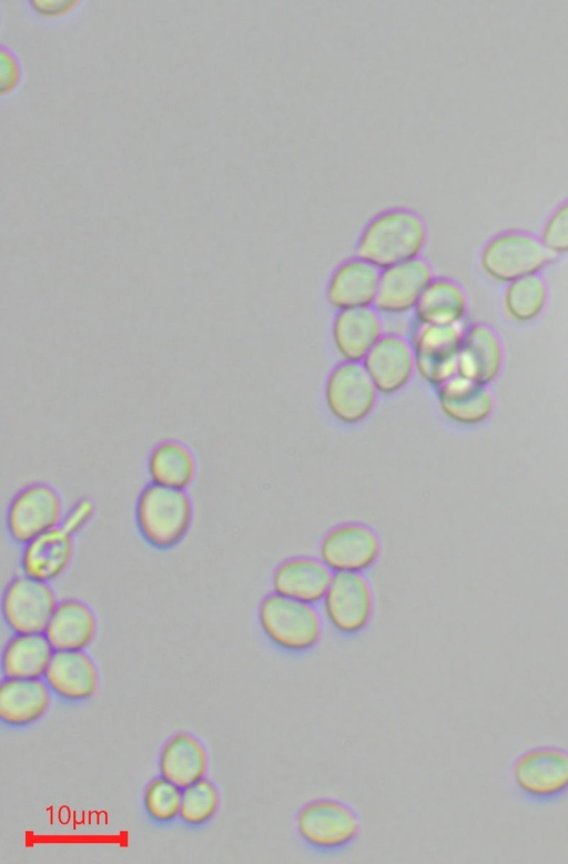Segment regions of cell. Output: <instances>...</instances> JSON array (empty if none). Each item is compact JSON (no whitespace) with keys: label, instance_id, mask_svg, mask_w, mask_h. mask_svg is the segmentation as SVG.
I'll return each mask as SVG.
<instances>
[{"label":"cell","instance_id":"1","mask_svg":"<svg viewBox=\"0 0 568 864\" xmlns=\"http://www.w3.org/2000/svg\"><path fill=\"white\" fill-rule=\"evenodd\" d=\"M426 241V224L417 213L390 209L365 225L356 243V256L382 271L420 257Z\"/></svg>","mask_w":568,"mask_h":864},{"label":"cell","instance_id":"2","mask_svg":"<svg viewBox=\"0 0 568 864\" xmlns=\"http://www.w3.org/2000/svg\"><path fill=\"white\" fill-rule=\"evenodd\" d=\"M139 535L150 547L168 551L189 535L194 520V505L187 490L146 485L134 507Z\"/></svg>","mask_w":568,"mask_h":864},{"label":"cell","instance_id":"3","mask_svg":"<svg viewBox=\"0 0 568 864\" xmlns=\"http://www.w3.org/2000/svg\"><path fill=\"white\" fill-rule=\"evenodd\" d=\"M257 616L265 637L284 651H307L323 633L322 617L314 604L275 592L261 601Z\"/></svg>","mask_w":568,"mask_h":864},{"label":"cell","instance_id":"4","mask_svg":"<svg viewBox=\"0 0 568 864\" xmlns=\"http://www.w3.org/2000/svg\"><path fill=\"white\" fill-rule=\"evenodd\" d=\"M64 510L62 497L53 486L43 481L27 484L12 496L7 506V533L13 542L23 546L60 526Z\"/></svg>","mask_w":568,"mask_h":864},{"label":"cell","instance_id":"5","mask_svg":"<svg viewBox=\"0 0 568 864\" xmlns=\"http://www.w3.org/2000/svg\"><path fill=\"white\" fill-rule=\"evenodd\" d=\"M463 336L459 325L414 322L408 340L416 374L435 388L457 375Z\"/></svg>","mask_w":568,"mask_h":864},{"label":"cell","instance_id":"6","mask_svg":"<svg viewBox=\"0 0 568 864\" xmlns=\"http://www.w3.org/2000/svg\"><path fill=\"white\" fill-rule=\"evenodd\" d=\"M379 395L362 363L342 360L329 372L324 385L326 408L344 425L364 421L373 413Z\"/></svg>","mask_w":568,"mask_h":864},{"label":"cell","instance_id":"7","mask_svg":"<svg viewBox=\"0 0 568 864\" xmlns=\"http://www.w3.org/2000/svg\"><path fill=\"white\" fill-rule=\"evenodd\" d=\"M58 602L51 583L20 573L10 579L3 589L2 618L13 633H41Z\"/></svg>","mask_w":568,"mask_h":864},{"label":"cell","instance_id":"8","mask_svg":"<svg viewBox=\"0 0 568 864\" xmlns=\"http://www.w3.org/2000/svg\"><path fill=\"white\" fill-rule=\"evenodd\" d=\"M295 827L310 846L334 851L346 846L357 836L359 821L347 804L333 799H317L298 811Z\"/></svg>","mask_w":568,"mask_h":864},{"label":"cell","instance_id":"9","mask_svg":"<svg viewBox=\"0 0 568 864\" xmlns=\"http://www.w3.org/2000/svg\"><path fill=\"white\" fill-rule=\"evenodd\" d=\"M323 614L337 632L354 634L369 622L374 599L369 582L361 572L334 573L322 599Z\"/></svg>","mask_w":568,"mask_h":864},{"label":"cell","instance_id":"10","mask_svg":"<svg viewBox=\"0 0 568 864\" xmlns=\"http://www.w3.org/2000/svg\"><path fill=\"white\" fill-rule=\"evenodd\" d=\"M517 789L535 801H550L568 791V752L557 746L532 748L513 766Z\"/></svg>","mask_w":568,"mask_h":864},{"label":"cell","instance_id":"11","mask_svg":"<svg viewBox=\"0 0 568 864\" xmlns=\"http://www.w3.org/2000/svg\"><path fill=\"white\" fill-rule=\"evenodd\" d=\"M379 540L367 526L356 522L339 525L329 530L320 545V559L338 572H363L379 556Z\"/></svg>","mask_w":568,"mask_h":864},{"label":"cell","instance_id":"12","mask_svg":"<svg viewBox=\"0 0 568 864\" xmlns=\"http://www.w3.org/2000/svg\"><path fill=\"white\" fill-rule=\"evenodd\" d=\"M433 278L430 266L420 257L382 270L373 307L389 316L414 312Z\"/></svg>","mask_w":568,"mask_h":864},{"label":"cell","instance_id":"13","mask_svg":"<svg viewBox=\"0 0 568 864\" xmlns=\"http://www.w3.org/2000/svg\"><path fill=\"white\" fill-rule=\"evenodd\" d=\"M548 247L536 238L508 233L494 238L485 248L483 266L491 276L511 279L525 276L549 260Z\"/></svg>","mask_w":568,"mask_h":864},{"label":"cell","instance_id":"14","mask_svg":"<svg viewBox=\"0 0 568 864\" xmlns=\"http://www.w3.org/2000/svg\"><path fill=\"white\" fill-rule=\"evenodd\" d=\"M381 395L403 390L416 373L414 353L408 338L384 334L362 362Z\"/></svg>","mask_w":568,"mask_h":864},{"label":"cell","instance_id":"15","mask_svg":"<svg viewBox=\"0 0 568 864\" xmlns=\"http://www.w3.org/2000/svg\"><path fill=\"white\" fill-rule=\"evenodd\" d=\"M383 335L381 314L373 306L337 311L332 322V343L343 362L362 363Z\"/></svg>","mask_w":568,"mask_h":864},{"label":"cell","instance_id":"16","mask_svg":"<svg viewBox=\"0 0 568 864\" xmlns=\"http://www.w3.org/2000/svg\"><path fill=\"white\" fill-rule=\"evenodd\" d=\"M21 573L52 583L70 568L74 557V537L58 526L21 546Z\"/></svg>","mask_w":568,"mask_h":864},{"label":"cell","instance_id":"17","mask_svg":"<svg viewBox=\"0 0 568 864\" xmlns=\"http://www.w3.org/2000/svg\"><path fill=\"white\" fill-rule=\"evenodd\" d=\"M381 270L355 256L341 263L326 285V299L336 311L374 305Z\"/></svg>","mask_w":568,"mask_h":864},{"label":"cell","instance_id":"18","mask_svg":"<svg viewBox=\"0 0 568 864\" xmlns=\"http://www.w3.org/2000/svg\"><path fill=\"white\" fill-rule=\"evenodd\" d=\"M49 689L68 701H84L98 690V670L84 650L54 651L43 675Z\"/></svg>","mask_w":568,"mask_h":864},{"label":"cell","instance_id":"19","mask_svg":"<svg viewBox=\"0 0 568 864\" xmlns=\"http://www.w3.org/2000/svg\"><path fill=\"white\" fill-rule=\"evenodd\" d=\"M333 575L321 559L290 558L275 569L273 590L281 596L315 604L322 601Z\"/></svg>","mask_w":568,"mask_h":864},{"label":"cell","instance_id":"20","mask_svg":"<svg viewBox=\"0 0 568 864\" xmlns=\"http://www.w3.org/2000/svg\"><path fill=\"white\" fill-rule=\"evenodd\" d=\"M97 631L94 610L81 599L67 598L59 600L44 634L55 651L84 650L94 640Z\"/></svg>","mask_w":568,"mask_h":864},{"label":"cell","instance_id":"21","mask_svg":"<svg viewBox=\"0 0 568 864\" xmlns=\"http://www.w3.org/2000/svg\"><path fill=\"white\" fill-rule=\"evenodd\" d=\"M50 689L40 679L4 678L0 685V719L9 726H27L49 709Z\"/></svg>","mask_w":568,"mask_h":864},{"label":"cell","instance_id":"22","mask_svg":"<svg viewBox=\"0 0 568 864\" xmlns=\"http://www.w3.org/2000/svg\"><path fill=\"white\" fill-rule=\"evenodd\" d=\"M146 472L150 484L187 490L196 478V457L185 443L164 439L150 450Z\"/></svg>","mask_w":568,"mask_h":864},{"label":"cell","instance_id":"23","mask_svg":"<svg viewBox=\"0 0 568 864\" xmlns=\"http://www.w3.org/2000/svg\"><path fill=\"white\" fill-rule=\"evenodd\" d=\"M439 409L450 421L475 425L491 411V398L481 384L459 374L436 388Z\"/></svg>","mask_w":568,"mask_h":864},{"label":"cell","instance_id":"24","mask_svg":"<svg viewBox=\"0 0 568 864\" xmlns=\"http://www.w3.org/2000/svg\"><path fill=\"white\" fill-rule=\"evenodd\" d=\"M160 775L184 789L205 776L207 754L193 735L180 732L163 746L159 759Z\"/></svg>","mask_w":568,"mask_h":864},{"label":"cell","instance_id":"25","mask_svg":"<svg viewBox=\"0 0 568 864\" xmlns=\"http://www.w3.org/2000/svg\"><path fill=\"white\" fill-rule=\"evenodd\" d=\"M54 651L44 632L14 633L2 651V673L4 678L40 679L44 675Z\"/></svg>","mask_w":568,"mask_h":864},{"label":"cell","instance_id":"26","mask_svg":"<svg viewBox=\"0 0 568 864\" xmlns=\"http://www.w3.org/2000/svg\"><path fill=\"white\" fill-rule=\"evenodd\" d=\"M466 309L463 291L446 278H433L414 309V322L429 325H459Z\"/></svg>","mask_w":568,"mask_h":864},{"label":"cell","instance_id":"27","mask_svg":"<svg viewBox=\"0 0 568 864\" xmlns=\"http://www.w3.org/2000/svg\"><path fill=\"white\" fill-rule=\"evenodd\" d=\"M498 366V343L490 331L476 326L464 334L459 353V375L483 384L494 377Z\"/></svg>","mask_w":568,"mask_h":864},{"label":"cell","instance_id":"28","mask_svg":"<svg viewBox=\"0 0 568 864\" xmlns=\"http://www.w3.org/2000/svg\"><path fill=\"white\" fill-rule=\"evenodd\" d=\"M219 804L217 789L203 777L182 789L180 817L187 825H203L214 816Z\"/></svg>","mask_w":568,"mask_h":864},{"label":"cell","instance_id":"29","mask_svg":"<svg viewBox=\"0 0 568 864\" xmlns=\"http://www.w3.org/2000/svg\"><path fill=\"white\" fill-rule=\"evenodd\" d=\"M182 789L162 775L152 780L143 796L148 815L158 823H170L180 816Z\"/></svg>","mask_w":568,"mask_h":864},{"label":"cell","instance_id":"30","mask_svg":"<svg viewBox=\"0 0 568 864\" xmlns=\"http://www.w3.org/2000/svg\"><path fill=\"white\" fill-rule=\"evenodd\" d=\"M544 302L545 287L541 281L534 276L516 281L506 296L508 312L519 321L535 317L541 311Z\"/></svg>","mask_w":568,"mask_h":864},{"label":"cell","instance_id":"31","mask_svg":"<svg viewBox=\"0 0 568 864\" xmlns=\"http://www.w3.org/2000/svg\"><path fill=\"white\" fill-rule=\"evenodd\" d=\"M97 512L94 501L89 497L79 498L64 510L61 527L75 537L92 521Z\"/></svg>","mask_w":568,"mask_h":864},{"label":"cell","instance_id":"32","mask_svg":"<svg viewBox=\"0 0 568 864\" xmlns=\"http://www.w3.org/2000/svg\"><path fill=\"white\" fill-rule=\"evenodd\" d=\"M545 245L554 251H568V201L558 207L544 228Z\"/></svg>","mask_w":568,"mask_h":864},{"label":"cell","instance_id":"33","mask_svg":"<svg viewBox=\"0 0 568 864\" xmlns=\"http://www.w3.org/2000/svg\"><path fill=\"white\" fill-rule=\"evenodd\" d=\"M20 69L14 57L7 51L0 55V92L10 93L19 82Z\"/></svg>","mask_w":568,"mask_h":864},{"label":"cell","instance_id":"34","mask_svg":"<svg viewBox=\"0 0 568 864\" xmlns=\"http://www.w3.org/2000/svg\"><path fill=\"white\" fill-rule=\"evenodd\" d=\"M78 3L77 0H34L32 7L45 18H58L72 11Z\"/></svg>","mask_w":568,"mask_h":864}]
</instances>
